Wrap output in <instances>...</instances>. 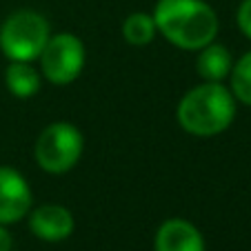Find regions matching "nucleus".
I'll use <instances>...</instances> for the list:
<instances>
[{
  "label": "nucleus",
  "mask_w": 251,
  "mask_h": 251,
  "mask_svg": "<svg viewBox=\"0 0 251 251\" xmlns=\"http://www.w3.org/2000/svg\"><path fill=\"white\" fill-rule=\"evenodd\" d=\"M156 23H153V16L136 11V14L127 16V20L123 23V36L129 45H136V47H145L156 38Z\"/></svg>",
  "instance_id": "9b49d317"
},
{
  "label": "nucleus",
  "mask_w": 251,
  "mask_h": 251,
  "mask_svg": "<svg viewBox=\"0 0 251 251\" xmlns=\"http://www.w3.org/2000/svg\"><path fill=\"white\" fill-rule=\"evenodd\" d=\"M176 116L187 133L202 138L218 136L236 118V100L220 82H204L182 96Z\"/></svg>",
  "instance_id": "f03ea898"
},
{
  "label": "nucleus",
  "mask_w": 251,
  "mask_h": 251,
  "mask_svg": "<svg viewBox=\"0 0 251 251\" xmlns=\"http://www.w3.org/2000/svg\"><path fill=\"white\" fill-rule=\"evenodd\" d=\"M49 36V23L43 14L18 9L0 27V49L14 62H31L40 56Z\"/></svg>",
  "instance_id": "7ed1b4c3"
},
{
  "label": "nucleus",
  "mask_w": 251,
  "mask_h": 251,
  "mask_svg": "<svg viewBox=\"0 0 251 251\" xmlns=\"http://www.w3.org/2000/svg\"><path fill=\"white\" fill-rule=\"evenodd\" d=\"M74 216L62 204H40L29 216V229L45 242H60L74 233Z\"/></svg>",
  "instance_id": "0eeeda50"
},
{
  "label": "nucleus",
  "mask_w": 251,
  "mask_h": 251,
  "mask_svg": "<svg viewBox=\"0 0 251 251\" xmlns=\"http://www.w3.org/2000/svg\"><path fill=\"white\" fill-rule=\"evenodd\" d=\"M5 82H7V89H9L16 98H31V96H36L40 89L38 71L33 69L29 62L11 60L5 71Z\"/></svg>",
  "instance_id": "9d476101"
},
{
  "label": "nucleus",
  "mask_w": 251,
  "mask_h": 251,
  "mask_svg": "<svg viewBox=\"0 0 251 251\" xmlns=\"http://www.w3.org/2000/svg\"><path fill=\"white\" fill-rule=\"evenodd\" d=\"M156 251H204L202 233L182 218H169L160 225L153 240Z\"/></svg>",
  "instance_id": "6e6552de"
},
{
  "label": "nucleus",
  "mask_w": 251,
  "mask_h": 251,
  "mask_svg": "<svg viewBox=\"0 0 251 251\" xmlns=\"http://www.w3.org/2000/svg\"><path fill=\"white\" fill-rule=\"evenodd\" d=\"M31 209V189L20 171L0 167V225L18 223Z\"/></svg>",
  "instance_id": "423d86ee"
},
{
  "label": "nucleus",
  "mask_w": 251,
  "mask_h": 251,
  "mask_svg": "<svg viewBox=\"0 0 251 251\" xmlns=\"http://www.w3.org/2000/svg\"><path fill=\"white\" fill-rule=\"evenodd\" d=\"M33 153L47 174H65L82 156V133L71 123H53L40 131Z\"/></svg>",
  "instance_id": "20e7f679"
},
{
  "label": "nucleus",
  "mask_w": 251,
  "mask_h": 251,
  "mask_svg": "<svg viewBox=\"0 0 251 251\" xmlns=\"http://www.w3.org/2000/svg\"><path fill=\"white\" fill-rule=\"evenodd\" d=\"M236 20H238L240 31L251 40V0H242V2H240L238 14H236Z\"/></svg>",
  "instance_id": "ddd939ff"
},
{
  "label": "nucleus",
  "mask_w": 251,
  "mask_h": 251,
  "mask_svg": "<svg viewBox=\"0 0 251 251\" xmlns=\"http://www.w3.org/2000/svg\"><path fill=\"white\" fill-rule=\"evenodd\" d=\"M14 240H11V233L5 229V225H0V251H11Z\"/></svg>",
  "instance_id": "4468645a"
},
{
  "label": "nucleus",
  "mask_w": 251,
  "mask_h": 251,
  "mask_svg": "<svg viewBox=\"0 0 251 251\" xmlns=\"http://www.w3.org/2000/svg\"><path fill=\"white\" fill-rule=\"evenodd\" d=\"M196 67H198V74L204 78V82H223L231 74L233 60L225 45L209 43L200 49Z\"/></svg>",
  "instance_id": "1a4fd4ad"
},
{
  "label": "nucleus",
  "mask_w": 251,
  "mask_h": 251,
  "mask_svg": "<svg viewBox=\"0 0 251 251\" xmlns=\"http://www.w3.org/2000/svg\"><path fill=\"white\" fill-rule=\"evenodd\" d=\"M153 23L171 45L187 51L202 49L218 33V16L204 0H160Z\"/></svg>",
  "instance_id": "f257e3e1"
},
{
  "label": "nucleus",
  "mask_w": 251,
  "mask_h": 251,
  "mask_svg": "<svg viewBox=\"0 0 251 251\" xmlns=\"http://www.w3.org/2000/svg\"><path fill=\"white\" fill-rule=\"evenodd\" d=\"M231 94L240 102L251 104V51L231 67Z\"/></svg>",
  "instance_id": "f8f14e48"
},
{
  "label": "nucleus",
  "mask_w": 251,
  "mask_h": 251,
  "mask_svg": "<svg viewBox=\"0 0 251 251\" xmlns=\"http://www.w3.org/2000/svg\"><path fill=\"white\" fill-rule=\"evenodd\" d=\"M40 69L53 85H69L80 76L85 67V45L74 33L49 36L40 51Z\"/></svg>",
  "instance_id": "39448f33"
}]
</instances>
